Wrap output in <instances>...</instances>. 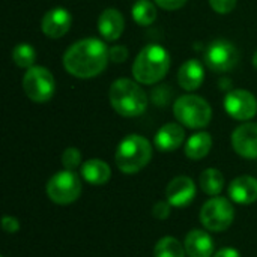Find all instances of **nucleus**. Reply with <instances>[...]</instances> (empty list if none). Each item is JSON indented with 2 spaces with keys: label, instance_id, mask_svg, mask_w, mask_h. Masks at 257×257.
Listing matches in <instances>:
<instances>
[{
  "label": "nucleus",
  "instance_id": "obj_1",
  "mask_svg": "<svg viewBox=\"0 0 257 257\" xmlns=\"http://www.w3.org/2000/svg\"><path fill=\"white\" fill-rule=\"evenodd\" d=\"M108 50L105 44L95 38L81 39L72 44L65 56V69L78 78H92L101 74L108 63Z\"/></svg>",
  "mask_w": 257,
  "mask_h": 257
},
{
  "label": "nucleus",
  "instance_id": "obj_2",
  "mask_svg": "<svg viewBox=\"0 0 257 257\" xmlns=\"http://www.w3.org/2000/svg\"><path fill=\"white\" fill-rule=\"evenodd\" d=\"M170 68V56L164 47L151 44L146 45L134 60L133 75L137 83L155 84L163 80Z\"/></svg>",
  "mask_w": 257,
  "mask_h": 257
},
{
  "label": "nucleus",
  "instance_id": "obj_3",
  "mask_svg": "<svg viewBox=\"0 0 257 257\" xmlns=\"http://www.w3.org/2000/svg\"><path fill=\"white\" fill-rule=\"evenodd\" d=\"M108 98L114 111L125 117L140 116L148 107V96L145 90L130 78L116 80L110 86Z\"/></svg>",
  "mask_w": 257,
  "mask_h": 257
},
{
  "label": "nucleus",
  "instance_id": "obj_4",
  "mask_svg": "<svg viewBox=\"0 0 257 257\" xmlns=\"http://www.w3.org/2000/svg\"><path fill=\"white\" fill-rule=\"evenodd\" d=\"M152 158V146L142 136L125 137L116 151V164L120 172L133 175L148 166Z\"/></svg>",
  "mask_w": 257,
  "mask_h": 257
},
{
  "label": "nucleus",
  "instance_id": "obj_5",
  "mask_svg": "<svg viewBox=\"0 0 257 257\" xmlns=\"http://www.w3.org/2000/svg\"><path fill=\"white\" fill-rule=\"evenodd\" d=\"M175 117L188 128H203L212 117L211 105L200 96L184 95L176 99L173 105Z\"/></svg>",
  "mask_w": 257,
  "mask_h": 257
},
{
  "label": "nucleus",
  "instance_id": "obj_6",
  "mask_svg": "<svg viewBox=\"0 0 257 257\" xmlns=\"http://www.w3.org/2000/svg\"><path fill=\"white\" fill-rule=\"evenodd\" d=\"M24 93L35 102L50 101L56 90L53 74L42 66H32L23 77Z\"/></svg>",
  "mask_w": 257,
  "mask_h": 257
},
{
  "label": "nucleus",
  "instance_id": "obj_7",
  "mask_svg": "<svg viewBox=\"0 0 257 257\" xmlns=\"http://www.w3.org/2000/svg\"><path fill=\"white\" fill-rule=\"evenodd\" d=\"M235 218L232 203L224 197H214L208 200L200 211L202 224L212 232H223L229 229Z\"/></svg>",
  "mask_w": 257,
  "mask_h": 257
},
{
  "label": "nucleus",
  "instance_id": "obj_8",
  "mask_svg": "<svg viewBox=\"0 0 257 257\" xmlns=\"http://www.w3.org/2000/svg\"><path fill=\"white\" fill-rule=\"evenodd\" d=\"M48 197L57 205H69L81 194V181L72 170L56 173L47 184Z\"/></svg>",
  "mask_w": 257,
  "mask_h": 257
},
{
  "label": "nucleus",
  "instance_id": "obj_9",
  "mask_svg": "<svg viewBox=\"0 0 257 257\" xmlns=\"http://www.w3.org/2000/svg\"><path fill=\"white\" fill-rule=\"evenodd\" d=\"M203 60L211 71L226 72L236 66L239 60V53L232 42L226 39H217L206 47L203 53Z\"/></svg>",
  "mask_w": 257,
  "mask_h": 257
},
{
  "label": "nucleus",
  "instance_id": "obj_10",
  "mask_svg": "<svg viewBox=\"0 0 257 257\" xmlns=\"http://www.w3.org/2000/svg\"><path fill=\"white\" fill-rule=\"evenodd\" d=\"M226 111L236 120H248L257 113V99L248 90L236 89L226 95L224 98Z\"/></svg>",
  "mask_w": 257,
  "mask_h": 257
},
{
  "label": "nucleus",
  "instance_id": "obj_11",
  "mask_svg": "<svg viewBox=\"0 0 257 257\" xmlns=\"http://www.w3.org/2000/svg\"><path fill=\"white\" fill-rule=\"evenodd\" d=\"M232 145L238 155L253 160L257 158V123H244L232 134Z\"/></svg>",
  "mask_w": 257,
  "mask_h": 257
},
{
  "label": "nucleus",
  "instance_id": "obj_12",
  "mask_svg": "<svg viewBox=\"0 0 257 257\" xmlns=\"http://www.w3.org/2000/svg\"><path fill=\"white\" fill-rule=\"evenodd\" d=\"M196 196V185L188 176H176L167 185L166 197L172 206H187Z\"/></svg>",
  "mask_w": 257,
  "mask_h": 257
},
{
  "label": "nucleus",
  "instance_id": "obj_13",
  "mask_svg": "<svg viewBox=\"0 0 257 257\" xmlns=\"http://www.w3.org/2000/svg\"><path fill=\"white\" fill-rule=\"evenodd\" d=\"M72 24L71 14L63 8H54L44 15L42 20V32L48 38H62L68 33Z\"/></svg>",
  "mask_w": 257,
  "mask_h": 257
},
{
  "label": "nucleus",
  "instance_id": "obj_14",
  "mask_svg": "<svg viewBox=\"0 0 257 257\" xmlns=\"http://www.w3.org/2000/svg\"><path fill=\"white\" fill-rule=\"evenodd\" d=\"M229 196L233 202L241 205H250L257 200V179L251 176H239L232 181L229 187Z\"/></svg>",
  "mask_w": 257,
  "mask_h": 257
},
{
  "label": "nucleus",
  "instance_id": "obj_15",
  "mask_svg": "<svg viewBox=\"0 0 257 257\" xmlns=\"http://www.w3.org/2000/svg\"><path fill=\"white\" fill-rule=\"evenodd\" d=\"M185 133L179 123H166L161 126L155 136V145L163 152L176 151L184 142Z\"/></svg>",
  "mask_w": 257,
  "mask_h": 257
},
{
  "label": "nucleus",
  "instance_id": "obj_16",
  "mask_svg": "<svg viewBox=\"0 0 257 257\" xmlns=\"http://www.w3.org/2000/svg\"><path fill=\"white\" fill-rule=\"evenodd\" d=\"M125 23L123 17L117 9H105L98 18V29L99 33L107 41H116L123 32Z\"/></svg>",
  "mask_w": 257,
  "mask_h": 257
},
{
  "label": "nucleus",
  "instance_id": "obj_17",
  "mask_svg": "<svg viewBox=\"0 0 257 257\" xmlns=\"http://www.w3.org/2000/svg\"><path fill=\"white\" fill-rule=\"evenodd\" d=\"M205 80V71H203V65L196 60H187L178 72V81L181 84L182 89L185 90H196L202 86Z\"/></svg>",
  "mask_w": 257,
  "mask_h": 257
},
{
  "label": "nucleus",
  "instance_id": "obj_18",
  "mask_svg": "<svg viewBox=\"0 0 257 257\" xmlns=\"http://www.w3.org/2000/svg\"><path fill=\"white\" fill-rule=\"evenodd\" d=\"M185 250L190 257H211L214 254V241L203 230H191L185 238Z\"/></svg>",
  "mask_w": 257,
  "mask_h": 257
},
{
  "label": "nucleus",
  "instance_id": "obj_19",
  "mask_svg": "<svg viewBox=\"0 0 257 257\" xmlns=\"http://www.w3.org/2000/svg\"><path fill=\"white\" fill-rule=\"evenodd\" d=\"M111 170L102 160H87L81 166V176L92 185H104L110 179Z\"/></svg>",
  "mask_w": 257,
  "mask_h": 257
},
{
  "label": "nucleus",
  "instance_id": "obj_20",
  "mask_svg": "<svg viewBox=\"0 0 257 257\" xmlns=\"http://www.w3.org/2000/svg\"><path fill=\"white\" fill-rule=\"evenodd\" d=\"M212 148V139L208 133H197L191 136L185 145V154L191 160L205 158Z\"/></svg>",
  "mask_w": 257,
  "mask_h": 257
},
{
  "label": "nucleus",
  "instance_id": "obj_21",
  "mask_svg": "<svg viewBox=\"0 0 257 257\" xmlns=\"http://www.w3.org/2000/svg\"><path fill=\"white\" fill-rule=\"evenodd\" d=\"M200 187L209 196H217L223 191L224 176L217 169H208L200 176Z\"/></svg>",
  "mask_w": 257,
  "mask_h": 257
},
{
  "label": "nucleus",
  "instance_id": "obj_22",
  "mask_svg": "<svg viewBox=\"0 0 257 257\" xmlns=\"http://www.w3.org/2000/svg\"><path fill=\"white\" fill-rule=\"evenodd\" d=\"M133 18L140 26H149L157 18V9L149 0H137L133 6Z\"/></svg>",
  "mask_w": 257,
  "mask_h": 257
},
{
  "label": "nucleus",
  "instance_id": "obj_23",
  "mask_svg": "<svg viewBox=\"0 0 257 257\" xmlns=\"http://www.w3.org/2000/svg\"><path fill=\"white\" fill-rule=\"evenodd\" d=\"M155 257H185L184 247L181 242L172 236H166L160 239L155 245Z\"/></svg>",
  "mask_w": 257,
  "mask_h": 257
},
{
  "label": "nucleus",
  "instance_id": "obj_24",
  "mask_svg": "<svg viewBox=\"0 0 257 257\" xmlns=\"http://www.w3.org/2000/svg\"><path fill=\"white\" fill-rule=\"evenodd\" d=\"M12 59L20 68L30 69L36 60V53L32 45L29 44H18L12 51Z\"/></svg>",
  "mask_w": 257,
  "mask_h": 257
},
{
  "label": "nucleus",
  "instance_id": "obj_25",
  "mask_svg": "<svg viewBox=\"0 0 257 257\" xmlns=\"http://www.w3.org/2000/svg\"><path fill=\"white\" fill-rule=\"evenodd\" d=\"M81 163V154L78 149L75 148H68L63 154H62V164L66 170H75Z\"/></svg>",
  "mask_w": 257,
  "mask_h": 257
},
{
  "label": "nucleus",
  "instance_id": "obj_26",
  "mask_svg": "<svg viewBox=\"0 0 257 257\" xmlns=\"http://www.w3.org/2000/svg\"><path fill=\"white\" fill-rule=\"evenodd\" d=\"M209 3L218 14H229L236 6V0H209Z\"/></svg>",
  "mask_w": 257,
  "mask_h": 257
},
{
  "label": "nucleus",
  "instance_id": "obj_27",
  "mask_svg": "<svg viewBox=\"0 0 257 257\" xmlns=\"http://www.w3.org/2000/svg\"><path fill=\"white\" fill-rule=\"evenodd\" d=\"M108 56H110V60L114 62V63H119V62H125L126 57H128V50L123 47V45H116V47H111L108 50Z\"/></svg>",
  "mask_w": 257,
  "mask_h": 257
},
{
  "label": "nucleus",
  "instance_id": "obj_28",
  "mask_svg": "<svg viewBox=\"0 0 257 257\" xmlns=\"http://www.w3.org/2000/svg\"><path fill=\"white\" fill-rule=\"evenodd\" d=\"M154 217L158 220H166L170 215V203L169 202H158L154 206Z\"/></svg>",
  "mask_w": 257,
  "mask_h": 257
},
{
  "label": "nucleus",
  "instance_id": "obj_29",
  "mask_svg": "<svg viewBox=\"0 0 257 257\" xmlns=\"http://www.w3.org/2000/svg\"><path fill=\"white\" fill-rule=\"evenodd\" d=\"M155 3L166 11H176L182 8L187 3V0H155Z\"/></svg>",
  "mask_w": 257,
  "mask_h": 257
},
{
  "label": "nucleus",
  "instance_id": "obj_30",
  "mask_svg": "<svg viewBox=\"0 0 257 257\" xmlns=\"http://www.w3.org/2000/svg\"><path fill=\"white\" fill-rule=\"evenodd\" d=\"M2 227L6 233H15L20 229V223L14 217H3L2 220Z\"/></svg>",
  "mask_w": 257,
  "mask_h": 257
},
{
  "label": "nucleus",
  "instance_id": "obj_31",
  "mask_svg": "<svg viewBox=\"0 0 257 257\" xmlns=\"http://www.w3.org/2000/svg\"><path fill=\"white\" fill-rule=\"evenodd\" d=\"M214 257H241V254L235 248H221L215 253Z\"/></svg>",
  "mask_w": 257,
  "mask_h": 257
},
{
  "label": "nucleus",
  "instance_id": "obj_32",
  "mask_svg": "<svg viewBox=\"0 0 257 257\" xmlns=\"http://www.w3.org/2000/svg\"><path fill=\"white\" fill-rule=\"evenodd\" d=\"M253 65H254V68L257 69V51L254 53V56H253Z\"/></svg>",
  "mask_w": 257,
  "mask_h": 257
}]
</instances>
